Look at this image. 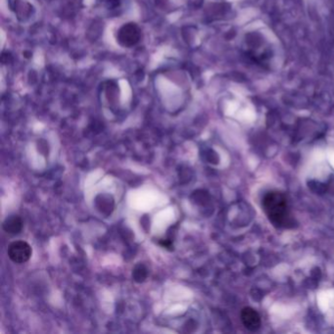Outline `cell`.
<instances>
[{
	"label": "cell",
	"instance_id": "obj_1",
	"mask_svg": "<svg viewBox=\"0 0 334 334\" xmlns=\"http://www.w3.org/2000/svg\"><path fill=\"white\" fill-rule=\"evenodd\" d=\"M263 208L273 226L277 228L295 226V219L289 209L287 199L281 192H268L263 198Z\"/></svg>",
	"mask_w": 334,
	"mask_h": 334
},
{
	"label": "cell",
	"instance_id": "obj_2",
	"mask_svg": "<svg viewBox=\"0 0 334 334\" xmlns=\"http://www.w3.org/2000/svg\"><path fill=\"white\" fill-rule=\"evenodd\" d=\"M32 253L33 250L31 245L23 240L12 242L8 247V256L10 260L16 264H24L28 262L32 256Z\"/></svg>",
	"mask_w": 334,
	"mask_h": 334
},
{
	"label": "cell",
	"instance_id": "obj_3",
	"mask_svg": "<svg viewBox=\"0 0 334 334\" xmlns=\"http://www.w3.org/2000/svg\"><path fill=\"white\" fill-rule=\"evenodd\" d=\"M241 321L250 331H257L260 328V315L250 307H246L241 311Z\"/></svg>",
	"mask_w": 334,
	"mask_h": 334
},
{
	"label": "cell",
	"instance_id": "obj_4",
	"mask_svg": "<svg viewBox=\"0 0 334 334\" xmlns=\"http://www.w3.org/2000/svg\"><path fill=\"white\" fill-rule=\"evenodd\" d=\"M22 226H23L22 220L18 216H11L7 218L3 223V229L7 234H11V235L19 234L22 229Z\"/></svg>",
	"mask_w": 334,
	"mask_h": 334
}]
</instances>
